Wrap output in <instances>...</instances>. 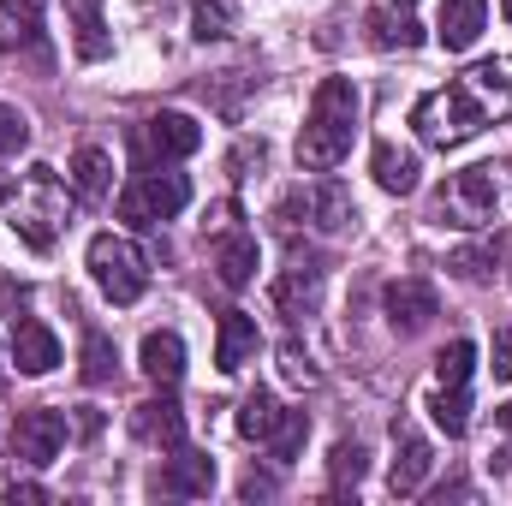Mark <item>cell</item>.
I'll return each instance as SVG.
<instances>
[{
	"instance_id": "cell-1",
	"label": "cell",
	"mask_w": 512,
	"mask_h": 506,
	"mask_svg": "<svg viewBox=\"0 0 512 506\" xmlns=\"http://www.w3.org/2000/svg\"><path fill=\"white\" fill-rule=\"evenodd\" d=\"M352 131H358V84L352 78H322L316 96H310V120L298 131V167H310V173L340 167L346 149H352Z\"/></svg>"
},
{
	"instance_id": "cell-2",
	"label": "cell",
	"mask_w": 512,
	"mask_h": 506,
	"mask_svg": "<svg viewBox=\"0 0 512 506\" xmlns=\"http://www.w3.org/2000/svg\"><path fill=\"white\" fill-rule=\"evenodd\" d=\"M411 126L423 143H435V149H459V143H471L477 131L489 126V114L477 108V96L453 78V84H441V90H429L417 108H411Z\"/></svg>"
},
{
	"instance_id": "cell-3",
	"label": "cell",
	"mask_w": 512,
	"mask_h": 506,
	"mask_svg": "<svg viewBox=\"0 0 512 506\" xmlns=\"http://www.w3.org/2000/svg\"><path fill=\"white\" fill-rule=\"evenodd\" d=\"M84 262H90V280H96L114 304H137L143 286H149V262H143V251H137L131 239H120V233H96L90 251H84Z\"/></svg>"
},
{
	"instance_id": "cell-4",
	"label": "cell",
	"mask_w": 512,
	"mask_h": 506,
	"mask_svg": "<svg viewBox=\"0 0 512 506\" xmlns=\"http://www.w3.org/2000/svg\"><path fill=\"white\" fill-rule=\"evenodd\" d=\"M185 203H191V179H185V173H137L126 191H120L114 215L143 233V227H155V221H173Z\"/></svg>"
},
{
	"instance_id": "cell-5",
	"label": "cell",
	"mask_w": 512,
	"mask_h": 506,
	"mask_svg": "<svg viewBox=\"0 0 512 506\" xmlns=\"http://www.w3.org/2000/svg\"><path fill=\"white\" fill-rule=\"evenodd\" d=\"M495 197H501L495 167H465V173H453V179L441 185L435 215H441V227H483V221L495 215Z\"/></svg>"
},
{
	"instance_id": "cell-6",
	"label": "cell",
	"mask_w": 512,
	"mask_h": 506,
	"mask_svg": "<svg viewBox=\"0 0 512 506\" xmlns=\"http://www.w3.org/2000/svg\"><path fill=\"white\" fill-rule=\"evenodd\" d=\"M60 447H66V417L54 411V405H36V411H18V423H12V453L24 459V465H54L60 459Z\"/></svg>"
},
{
	"instance_id": "cell-7",
	"label": "cell",
	"mask_w": 512,
	"mask_h": 506,
	"mask_svg": "<svg viewBox=\"0 0 512 506\" xmlns=\"http://www.w3.org/2000/svg\"><path fill=\"white\" fill-rule=\"evenodd\" d=\"M387 322H393V334H423L429 322H435V286L429 280H393L387 286Z\"/></svg>"
},
{
	"instance_id": "cell-8",
	"label": "cell",
	"mask_w": 512,
	"mask_h": 506,
	"mask_svg": "<svg viewBox=\"0 0 512 506\" xmlns=\"http://www.w3.org/2000/svg\"><path fill=\"white\" fill-rule=\"evenodd\" d=\"M256 352H262L256 316H245V310H227V316H221V328H215V364H221V376H239Z\"/></svg>"
},
{
	"instance_id": "cell-9",
	"label": "cell",
	"mask_w": 512,
	"mask_h": 506,
	"mask_svg": "<svg viewBox=\"0 0 512 506\" xmlns=\"http://www.w3.org/2000/svg\"><path fill=\"white\" fill-rule=\"evenodd\" d=\"M459 84L477 96V108L489 120H512V60H477Z\"/></svg>"
},
{
	"instance_id": "cell-10",
	"label": "cell",
	"mask_w": 512,
	"mask_h": 506,
	"mask_svg": "<svg viewBox=\"0 0 512 506\" xmlns=\"http://www.w3.org/2000/svg\"><path fill=\"white\" fill-rule=\"evenodd\" d=\"M429 471H435V453H429V441L417 435V429H393V495H417L423 483H429Z\"/></svg>"
},
{
	"instance_id": "cell-11",
	"label": "cell",
	"mask_w": 512,
	"mask_h": 506,
	"mask_svg": "<svg viewBox=\"0 0 512 506\" xmlns=\"http://www.w3.org/2000/svg\"><path fill=\"white\" fill-rule=\"evenodd\" d=\"M131 435L149 441V447H179L185 441V411L167 393L161 399H143V405H131Z\"/></svg>"
},
{
	"instance_id": "cell-12",
	"label": "cell",
	"mask_w": 512,
	"mask_h": 506,
	"mask_svg": "<svg viewBox=\"0 0 512 506\" xmlns=\"http://www.w3.org/2000/svg\"><path fill=\"white\" fill-rule=\"evenodd\" d=\"M12 364L24 376H48L60 364V340L48 322H12Z\"/></svg>"
},
{
	"instance_id": "cell-13",
	"label": "cell",
	"mask_w": 512,
	"mask_h": 506,
	"mask_svg": "<svg viewBox=\"0 0 512 506\" xmlns=\"http://www.w3.org/2000/svg\"><path fill=\"white\" fill-rule=\"evenodd\" d=\"M489 24V0H441V18H435V36L447 42V54H465Z\"/></svg>"
},
{
	"instance_id": "cell-14",
	"label": "cell",
	"mask_w": 512,
	"mask_h": 506,
	"mask_svg": "<svg viewBox=\"0 0 512 506\" xmlns=\"http://www.w3.org/2000/svg\"><path fill=\"white\" fill-rule=\"evenodd\" d=\"M304 203H310L316 233H346V227H358V203H352V191H346L340 179H316Z\"/></svg>"
},
{
	"instance_id": "cell-15",
	"label": "cell",
	"mask_w": 512,
	"mask_h": 506,
	"mask_svg": "<svg viewBox=\"0 0 512 506\" xmlns=\"http://www.w3.org/2000/svg\"><path fill=\"white\" fill-rule=\"evenodd\" d=\"M143 131H149V149L167 155V161H185V155L203 149V126H197L191 114H155Z\"/></svg>"
},
{
	"instance_id": "cell-16",
	"label": "cell",
	"mask_w": 512,
	"mask_h": 506,
	"mask_svg": "<svg viewBox=\"0 0 512 506\" xmlns=\"http://www.w3.org/2000/svg\"><path fill=\"white\" fill-rule=\"evenodd\" d=\"M137 370L155 387H179V376H185V340L179 334H149L143 352H137Z\"/></svg>"
},
{
	"instance_id": "cell-17",
	"label": "cell",
	"mask_w": 512,
	"mask_h": 506,
	"mask_svg": "<svg viewBox=\"0 0 512 506\" xmlns=\"http://www.w3.org/2000/svg\"><path fill=\"white\" fill-rule=\"evenodd\" d=\"M66 18H72V42H78V60H108V24H102V0H66Z\"/></svg>"
},
{
	"instance_id": "cell-18",
	"label": "cell",
	"mask_w": 512,
	"mask_h": 506,
	"mask_svg": "<svg viewBox=\"0 0 512 506\" xmlns=\"http://www.w3.org/2000/svg\"><path fill=\"white\" fill-rule=\"evenodd\" d=\"M370 173L387 197H411L417 191V155L411 149H393V143H376L370 149Z\"/></svg>"
},
{
	"instance_id": "cell-19",
	"label": "cell",
	"mask_w": 512,
	"mask_h": 506,
	"mask_svg": "<svg viewBox=\"0 0 512 506\" xmlns=\"http://www.w3.org/2000/svg\"><path fill=\"white\" fill-rule=\"evenodd\" d=\"M215 274L239 292V286H251L256 280V239L251 233H221L215 239Z\"/></svg>"
},
{
	"instance_id": "cell-20",
	"label": "cell",
	"mask_w": 512,
	"mask_h": 506,
	"mask_svg": "<svg viewBox=\"0 0 512 506\" xmlns=\"http://www.w3.org/2000/svg\"><path fill=\"white\" fill-rule=\"evenodd\" d=\"M161 489H167V495H209V489H215V459H209V453H179V459H167Z\"/></svg>"
},
{
	"instance_id": "cell-21",
	"label": "cell",
	"mask_w": 512,
	"mask_h": 506,
	"mask_svg": "<svg viewBox=\"0 0 512 506\" xmlns=\"http://www.w3.org/2000/svg\"><path fill=\"white\" fill-rule=\"evenodd\" d=\"M108 185H114V155H108V149H78V155H72V191H78L84 203H102Z\"/></svg>"
},
{
	"instance_id": "cell-22",
	"label": "cell",
	"mask_w": 512,
	"mask_h": 506,
	"mask_svg": "<svg viewBox=\"0 0 512 506\" xmlns=\"http://www.w3.org/2000/svg\"><path fill=\"white\" fill-rule=\"evenodd\" d=\"M316 298H322V280H316V268H292V274H280L274 280V310L280 316H310L316 310Z\"/></svg>"
},
{
	"instance_id": "cell-23",
	"label": "cell",
	"mask_w": 512,
	"mask_h": 506,
	"mask_svg": "<svg viewBox=\"0 0 512 506\" xmlns=\"http://www.w3.org/2000/svg\"><path fill=\"white\" fill-rule=\"evenodd\" d=\"M364 30H370V42H376V48H417V42H423V24H417V18H405V12H393V0L376 6V12L364 18Z\"/></svg>"
},
{
	"instance_id": "cell-24",
	"label": "cell",
	"mask_w": 512,
	"mask_h": 506,
	"mask_svg": "<svg viewBox=\"0 0 512 506\" xmlns=\"http://www.w3.org/2000/svg\"><path fill=\"white\" fill-rule=\"evenodd\" d=\"M42 24H36V6L30 0H0V54H18V48H36Z\"/></svg>"
},
{
	"instance_id": "cell-25",
	"label": "cell",
	"mask_w": 512,
	"mask_h": 506,
	"mask_svg": "<svg viewBox=\"0 0 512 506\" xmlns=\"http://www.w3.org/2000/svg\"><path fill=\"white\" fill-rule=\"evenodd\" d=\"M429 417H435V429L441 435H465L471 429V399H465V387H441V393H429Z\"/></svg>"
},
{
	"instance_id": "cell-26",
	"label": "cell",
	"mask_w": 512,
	"mask_h": 506,
	"mask_svg": "<svg viewBox=\"0 0 512 506\" xmlns=\"http://www.w3.org/2000/svg\"><path fill=\"white\" fill-rule=\"evenodd\" d=\"M274 423H280L274 393H268V387L245 393V405H239V435H245V441H268V435H274Z\"/></svg>"
},
{
	"instance_id": "cell-27",
	"label": "cell",
	"mask_w": 512,
	"mask_h": 506,
	"mask_svg": "<svg viewBox=\"0 0 512 506\" xmlns=\"http://www.w3.org/2000/svg\"><path fill=\"white\" fill-rule=\"evenodd\" d=\"M471 370H477V346H471V340H447L441 358H435V381H441V387H465Z\"/></svg>"
},
{
	"instance_id": "cell-28",
	"label": "cell",
	"mask_w": 512,
	"mask_h": 506,
	"mask_svg": "<svg viewBox=\"0 0 512 506\" xmlns=\"http://www.w3.org/2000/svg\"><path fill=\"white\" fill-rule=\"evenodd\" d=\"M304 435H310V417H304V411H280V423H274V435H268L274 465H292L298 447H304Z\"/></svg>"
},
{
	"instance_id": "cell-29",
	"label": "cell",
	"mask_w": 512,
	"mask_h": 506,
	"mask_svg": "<svg viewBox=\"0 0 512 506\" xmlns=\"http://www.w3.org/2000/svg\"><path fill=\"white\" fill-rule=\"evenodd\" d=\"M364 471H370V453H364L358 441H340V447L328 453V477H334V489H358Z\"/></svg>"
},
{
	"instance_id": "cell-30",
	"label": "cell",
	"mask_w": 512,
	"mask_h": 506,
	"mask_svg": "<svg viewBox=\"0 0 512 506\" xmlns=\"http://www.w3.org/2000/svg\"><path fill=\"white\" fill-rule=\"evenodd\" d=\"M114 364H120L114 340H108V334H84V381H90V387L114 381Z\"/></svg>"
},
{
	"instance_id": "cell-31",
	"label": "cell",
	"mask_w": 512,
	"mask_h": 506,
	"mask_svg": "<svg viewBox=\"0 0 512 506\" xmlns=\"http://www.w3.org/2000/svg\"><path fill=\"white\" fill-rule=\"evenodd\" d=\"M227 24H233V12H227L221 0H203V6L191 12V36H197V42H215V36H227Z\"/></svg>"
},
{
	"instance_id": "cell-32",
	"label": "cell",
	"mask_w": 512,
	"mask_h": 506,
	"mask_svg": "<svg viewBox=\"0 0 512 506\" xmlns=\"http://www.w3.org/2000/svg\"><path fill=\"white\" fill-rule=\"evenodd\" d=\"M459 280H489V268H495V251L489 245H465V251H453V262H447Z\"/></svg>"
},
{
	"instance_id": "cell-33",
	"label": "cell",
	"mask_w": 512,
	"mask_h": 506,
	"mask_svg": "<svg viewBox=\"0 0 512 506\" xmlns=\"http://www.w3.org/2000/svg\"><path fill=\"white\" fill-rule=\"evenodd\" d=\"M24 143H30V120H24L18 108H6V102H0V155H18Z\"/></svg>"
},
{
	"instance_id": "cell-34",
	"label": "cell",
	"mask_w": 512,
	"mask_h": 506,
	"mask_svg": "<svg viewBox=\"0 0 512 506\" xmlns=\"http://www.w3.org/2000/svg\"><path fill=\"white\" fill-rule=\"evenodd\" d=\"M280 370H286L292 381H304V387L316 381V364H310V352H304V346H292V340L280 346Z\"/></svg>"
},
{
	"instance_id": "cell-35",
	"label": "cell",
	"mask_w": 512,
	"mask_h": 506,
	"mask_svg": "<svg viewBox=\"0 0 512 506\" xmlns=\"http://www.w3.org/2000/svg\"><path fill=\"white\" fill-rule=\"evenodd\" d=\"M489 370H495V381H512V328L495 334V346H489Z\"/></svg>"
},
{
	"instance_id": "cell-36",
	"label": "cell",
	"mask_w": 512,
	"mask_h": 506,
	"mask_svg": "<svg viewBox=\"0 0 512 506\" xmlns=\"http://www.w3.org/2000/svg\"><path fill=\"white\" fill-rule=\"evenodd\" d=\"M239 495H245V501H268V495H274V477H262V471H251V477L239 483Z\"/></svg>"
},
{
	"instance_id": "cell-37",
	"label": "cell",
	"mask_w": 512,
	"mask_h": 506,
	"mask_svg": "<svg viewBox=\"0 0 512 506\" xmlns=\"http://www.w3.org/2000/svg\"><path fill=\"white\" fill-rule=\"evenodd\" d=\"M6 501H12V506H18V501H24V506L48 501V489H42V483H12V489H6Z\"/></svg>"
},
{
	"instance_id": "cell-38",
	"label": "cell",
	"mask_w": 512,
	"mask_h": 506,
	"mask_svg": "<svg viewBox=\"0 0 512 506\" xmlns=\"http://www.w3.org/2000/svg\"><path fill=\"white\" fill-rule=\"evenodd\" d=\"M78 435H84V441L102 435V411H96V405H78Z\"/></svg>"
},
{
	"instance_id": "cell-39",
	"label": "cell",
	"mask_w": 512,
	"mask_h": 506,
	"mask_svg": "<svg viewBox=\"0 0 512 506\" xmlns=\"http://www.w3.org/2000/svg\"><path fill=\"white\" fill-rule=\"evenodd\" d=\"M501 12H507V18H512V0H501Z\"/></svg>"
},
{
	"instance_id": "cell-40",
	"label": "cell",
	"mask_w": 512,
	"mask_h": 506,
	"mask_svg": "<svg viewBox=\"0 0 512 506\" xmlns=\"http://www.w3.org/2000/svg\"><path fill=\"white\" fill-rule=\"evenodd\" d=\"M393 6H411V0H393Z\"/></svg>"
}]
</instances>
